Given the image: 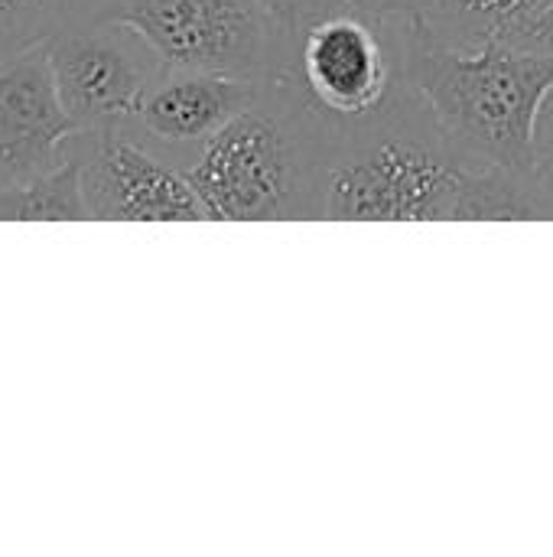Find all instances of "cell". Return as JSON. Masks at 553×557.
Returning <instances> with one entry per match:
<instances>
[{"label":"cell","instance_id":"5","mask_svg":"<svg viewBox=\"0 0 553 557\" xmlns=\"http://www.w3.org/2000/svg\"><path fill=\"white\" fill-rule=\"evenodd\" d=\"M46 49L78 131L127 124L166 69L137 29L88 13L68 16L46 39Z\"/></svg>","mask_w":553,"mask_h":557},{"label":"cell","instance_id":"3","mask_svg":"<svg viewBox=\"0 0 553 557\" xmlns=\"http://www.w3.org/2000/svg\"><path fill=\"white\" fill-rule=\"evenodd\" d=\"M401 75L469 166L531 180L535 124L553 88V55L512 42L453 49L414 26L401 46Z\"/></svg>","mask_w":553,"mask_h":557},{"label":"cell","instance_id":"10","mask_svg":"<svg viewBox=\"0 0 553 557\" xmlns=\"http://www.w3.org/2000/svg\"><path fill=\"white\" fill-rule=\"evenodd\" d=\"M553 0H417V26L440 46L479 49L508 39Z\"/></svg>","mask_w":553,"mask_h":557},{"label":"cell","instance_id":"18","mask_svg":"<svg viewBox=\"0 0 553 557\" xmlns=\"http://www.w3.org/2000/svg\"><path fill=\"white\" fill-rule=\"evenodd\" d=\"M95 3H98V0H75V10H72V16H78V13H88Z\"/></svg>","mask_w":553,"mask_h":557},{"label":"cell","instance_id":"15","mask_svg":"<svg viewBox=\"0 0 553 557\" xmlns=\"http://www.w3.org/2000/svg\"><path fill=\"white\" fill-rule=\"evenodd\" d=\"M531 183L544 196L553 219V88L548 91L538 124H535V147H531Z\"/></svg>","mask_w":553,"mask_h":557},{"label":"cell","instance_id":"14","mask_svg":"<svg viewBox=\"0 0 553 557\" xmlns=\"http://www.w3.org/2000/svg\"><path fill=\"white\" fill-rule=\"evenodd\" d=\"M261 7L267 10L274 33H277V46H280V72L277 75H287V72H293V52H297L303 33L313 23L345 10L349 0H261Z\"/></svg>","mask_w":553,"mask_h":557},{"label":"cell","instance_id":"7","mask_svg":"<svg viewBox=\"0 0 553 557\" xmlns=\"http://www.w3.org/2000/svg\"><path fill=\"white\" fill-rule=\"evenodd\" d=\"M401 42L404 36L345 7L303 33L293 52V75L323 114L359 121L404 85Z\"/></svg>","mask_w":553,"mask_h":557},{"label":"cell","instance_id":"2","mask_svg":"<svg viewBox=\"0 0 553 557\" xmlns=\"http://www.w3.org/2000/svg\"><path fill=\"white\" fill-rule=\"evenodd\" d=\"M473 170L443 140L427 101L404 82L375 114L332 117L323 219L443 222L453 219Z\"/></svg>","mask_w":553,"mask_h":557},{"label":"cell","instance_id":"9","mask_svg":"<svg viewBox=\"0 0 553 557\" xmlns=\"http://www.w3.org/2000/svg\"><path fill=\"white\" fill-rule=\"evenodd\" d=\"M257 91V82L189 69H163V75L150 85L137 114L124 127L166 160L176 153V166L186 170L205 140H212L225 124H231L254 104Z\"/></svg>","mask_w":553,"mask_h":557},{"label":"cell","instance_id":"16","mask_svg":"<svg viewBox=\"0 0 553 557\" xmlns=\"http://www.w3.org/2000/svg\"><path fill=\"white\" fill-rule=\"evenodd\" d=\"M349 7L394 36H407L417 26V0H349Z\"/></svg>","mask_w":553,"mask_h":557},{"label":"cell","instance_id":"17","mask_svg":"<svg viewBox=\"0 0 553 557\" xmlns=\"http://www.w3.org/2000/svg\"><path fill=\"white\" fill-rule=\"evenodd\" d=\"M502 42H512L518 49H531V52H544V55H553V3L544 7L541 13H535L528 23H521L508 39Z\"/></svg>","mask_w":553,"mask_h":557},{"label":"cell","instance_id":"1","mask_svg":"<svg viewBox=\"0 0 553 557\" xmlns=\"http://www.w3.org/2000/svg\"><path fill=\"white\" fill-rule=\"evenodd\" d=\"M332 117L293 72L261 85L254 104L225 124L186 166L218 222L323 219V180Z\"/></svg>","mask_w":553,"mask_h":557},{"label":"cell","instance_id":"4","mask_svg":"<svg viewBox=\"0 0 553 557\" xmlns=\"http://www.w3.org/2000/svg\"><path fill=\"white\" fill-rule=\"evenodd\" d=\"M88 16L137 29L166 69L271 82L280 46L261 0H98Z\"/></svg>","mask_w":553,"mask_h":557},{"label":"cell","instance_id":"13","mask_svg":"<svg viewBox=\"0 0 553 557\" xmlns=\"http://www.w3.org/2000/svg\"><path fill=\"white\" fill-rule=\"evenodd\" d=\"M75 10V0H0V62L46 42Z\"/></svg>","mask_w":553,"mask_h":557},{"label":"cell","instance_id":"8","mask_svg":"<svg viewBox=\"0 0 553 557\" xmlns=\"http://www.w3.org/2000/svg\"><path fill=\"white\" fill-rule=\"evenodd\" d=\"M75 131L46 42L0 62V186L55 170Z\"/></svg>","mask_w":553,"mask_h":557},{"label":"cell","instance_id":"11","mask_svg":"<svg viewBox=\"0 0 553 557\" xmlns=\"http://www.w3.org/2000/svg\"><path fill=\"white\" fill-rule=\"evenodd\" d=\"M85 189H81V163L72 150V137L65 144V157L55 170L33 176L26 183L0 186V222H85Z\"/></svg>","mask_w":553,"mask_h":557},{"label":"cell","instance_id":"6","mask_svg":"<svg viewBox=\"0 0 553 557\" xmlns=\"http://www.w3.org/2000/svg\"><path fill=\"white\" fill-rule=\"evenodd\" d=\"M88 219L98 222H205L209 209L186 170L147 147L124 124L75 131Z\"/></svg>","mask_w":553,"mask_h":557},{"label":"cell","instance_id":"12","mask_svg":"<svg viewBox=\"0 0 553 557\" xmlns=\"http://www.w3.org/2000/svg\"><path fill=\"white\" fill-rule=\"evenodd\" d=\"M538 222L551 219L531 180L502 170H473L456 199L453 222Z\"/></svg>","mask_w":553,"mask_h":557}]
</instances>
